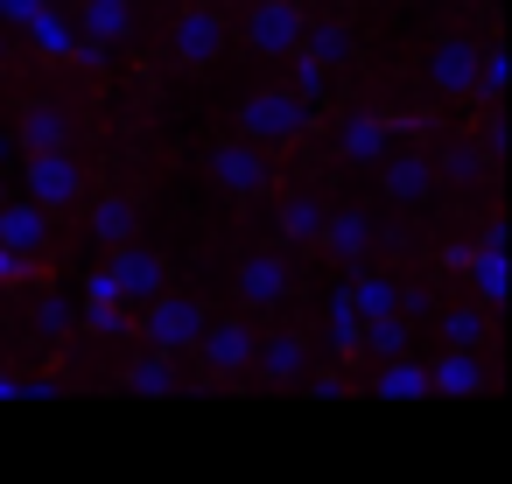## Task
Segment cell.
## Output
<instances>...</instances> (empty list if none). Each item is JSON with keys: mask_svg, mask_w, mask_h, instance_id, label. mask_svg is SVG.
Returning a JSON list of instances; mask_svg holds the SVG:
<instances>
[{"mask_svg": "<svg viewBox=\"0 0 512 484\" xmlns=\"http://www.w3.org/2000/svg\"><path fill=\"white\" fill-rule=\"evenodd\" d=\"M288 36H295V15L288 8H267L260 15V43H288Z\"/></svg>", "mask_w": 512, "mask_h": 484, "instance_id": "1", "label": "cell"}]
</instances>
